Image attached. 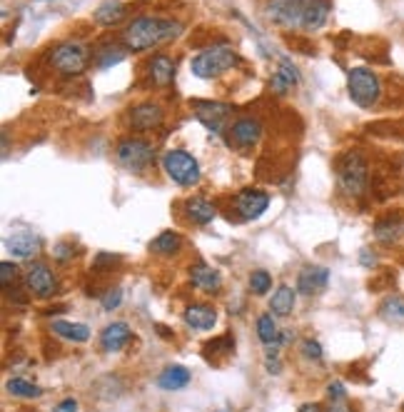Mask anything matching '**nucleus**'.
<instances>
[{"label": "nucleus", "instance_id": "f257e3e1", "mask_svg": "<svg viewBox=\"0 0 404 412\" xmlns=\"http://www.w3.org/2000/svg\"><path fill=\"white\" fill-rule=\"evenodd\" d=\"M180 33L182 25L177 20L158 15H137L122 30V43L132 53H142V50L158 48L163 43H172Z\"/></svg>", "mask_w": 404, "mask_h": 412}, {"label": "nucleus", "instance_id": "f03ea898", "mask_svg": "<svg viewBox=\"0 0 404 412\" xmlns=\"http://www.w3.org/2000/svg\"><path fill=\"white\" fill-rule=\"evenodd\" d=\"M337 180L344 195L350 198H362L370 185V165L360 150H347L337 160Z\"/></svg>", "mask_w": 404, "mask_h": 412}, {"label": "nucleus", "instance_id": "7ed1b4c3", "mask_svg": "<svg viewBox=\"0 0 404 412\" xmlns=\"http://www.w3.org/2000/svg\"><path fill=\"white\" fill-rule=\"evenodd\" d=\"M237 53L227 45H213V48H205L202 53H197L190 63V70L195 73L202 80H213L225 73H229L237 65Z\"/></svg>", "mask_w": 404, "mask_h": 412}, {"label": "nucleus", "instance_id": "20e7f679", "mask_svg": "<svg viewBox=\"0 0 404 412\" xmlns=\"http://www.w3.org/2000/svg\"><path fill=\"white\" fill-rule=\"evenodd\" d=\"M347 93H350L352 103L370 110L372 105H377L379 95H382V82H379L377 73L370 68H352L347 75Z\"/></svg>", "mask_w": 404, "mask_h": 412}, {"label": "nucleus", "instance_id": "39448f33", "mask_svg": "<svg viewBox=\"0 0 404 412\" xmlns=\"http://www.w3.org/2000/svg\"><path fill=\"white\" fill-rule=\"evenodd\" d=\"M50 65L61 75H82L90 65V50L80 43H61L50 50Z\"/></svg>", "mask_w": 404, "mask_h": 412}, {"label": "nucleus", "instance_id": "423d86ee", "mask_svg": "<svg viewBox=\"0 0 404 412\" xmlns=\"http://www.w3.org/2000/svg\"><path fill=\"white\" fill-rule=\"evenodd\" d=\"M163 168L165 175L177 185H197L200 182V163L185 150H168L163 155Z\"/></svg>", "mask_w": 404, "mask_h": 412}, {"label": "nucleus", "instance_id": "0eeeda50", "mask_svg": "<svg viewBox=\"0 0 404 412\" xmlns=\"http://www.w3.org/2000/svg\"><path fill=\"white\" fill-rule=\"evenodd\" d=\"M115 160L125 168V170H145L150 163L155 160V148L142 140V137H122L118 148H115Z\"/></svg>", "mask_w": 404, "mask_h": 412}, {"label": "nucleus", "instance_id": "6e6552de", "mask_svg": "<svg viewBox=\"0 0 404 412\" xmlns=\"http://www.w3.org/2000/svg\"><path fill=\"white\" fill-rule=\"evenodd\" d=\"M307 0H267V20L282 30H295L302 27V15H305Z\"/></svg>", "mask_w": 404, "mask_h": 412}, {"label": "nucleus", "instance_id": "1a4fd4ad", "mask_svg": "<svg viewBox=\"0 0 404 412\" xmlns=\"http://www.w3.org/2000/svg\"><path fill=\"white\" fill-rule=\"evenodd\" d=\"M195 118L213 132H220L222 125L232 116V108L227 103H217V100H192L190 103Z\"/></svg>", "mask_w": 404, "mask_h": 412}, {"label": "nucleus", "instance_id": "9d476101", "mask_svg": "<svg viewBox=\"0 0 404 412\" xmlns=\"http://www.w3.org/2000/svg\"><path fill=\"white\" fill-rule=\"evenodd\" d=\"M260 137H263V123L257 120V118H237L232 125H229L227 132V140L229 145H235L237 150H250L260 143Z\"/></svg>", "mask_w": 404, "mask_h": 412}, {"label": "nucleus", "instance_id": "9b49d317", "mask_svg": "<svg viewBox=\"0 0 404 412\" xmlns=\"http://www.w3.org/2000/svg\"><path fill=\"white\" fill-rule=\"evenodd\" d=\"M23 280H25V290L33 292V295L40 297V300H48V297L55 292V287H58V280H55L53 270L43 263L27 265L25 277H23Z\"/></svg>", "mask_w": 404, "mask_h": 412}, {"label": "nucleus", "instance_id": "f8f14e48", "mask_svg": "<svg viewBox=\"0 0 404 412\" xmlns=\"http://www.w3.org/2000/svg\"><path fill=\"white\" fill-rule=\"evenodd\" d=\"M267 208H270V195L267 192L255 190V187H245V190L237 192L235 210L240 213L242 220H257Z\"/></svg>", "mask_w": 404, "mask_h": 412}, {"label": "nucleus", "instance_id": "ddd939ff", "mask_svg": "<svg viewBox=\"0 0 404 412\" xmlns=\"http://www.w3.org/2000/svg\"><path fill=\"white\" fill-rule=\"evenodd\" d=\"M127 120H130L132 130L148 132V130H155V127L163 125L165 113H163V108H160L158 103H140V105H132Z\"/></svg>", "mask_w": 404, "mask_h": 412}, {"label": "nucleus", "instance_id": "4468645a", "mask_svg": "<svg viewBox=\"0 0 404 412\" xmlns=\"http://www.w3.org/2000/svg\"><path fill=\"white\" fill-rule=\"evenodd\" d=\"M329 282V270L322 268V265H310L305 268L300 275H297V292L302 295H317V292H322Z\"/></svg>", "mask_w": 404, "mask_h": 412}, {"label": "nucleus", "instance_id": "2eb2a0df", "mask_svg": "<svg viewBox=\"0 0 404 412\" xmlns=\"http://www.w3.org/2000/svg\"><path fill=\"white\" fill-rule=\"evenodd\" d=\"M40 247H43V242H40V237L35 235V232H15L13 237H8L6 240V250L13 255V258H35V255L40 253Z\"/></svg>", "mask_w": 404, "mask_h": 412}, {"label": "nucleus", "instance_id": "dca6fc26", "mask_svg": "<svg viewBox=\"0 0 404 412\" xmlns=\"http://www.w3.org/2000/svg\"><path fill=\"white\" fill-rule=\"evenodd\" d=\"M148 75L158 88H168L175 80V61L165 53H155L148 61Z\"/></svg>", "mask_w": 404, "mask_h": 412}, {"label": "nucleus", "instance_id": "f3484780", "mask_svg": "<svg viewBox=\"0 0 404 412\" xmlns=\"http://www.w3.org/2000/svg\"><path fill=\"white\" fill-rule=\"evenodd\" d=\"M297 82H300V73H297V68L292 65L287 58H282V61L277 63V70H274L272 77H270V88H272V93L287 95Z\"/></svg>", "mask_w": 404, "mask_h": 412}, {"label": "nucleus", "instance_id": "a211bd4d", "mask_svg": "<svg viewBox=\"0 0 404 412\" xmlns=\"http://www.w3.org/2000/svg\"><path fill=\"white\" fill-rule=\"evenodd\" d=\"M329 0H307L305 3V15H302V30L307 33H317L322 30L324 23L329 18Z\"/></svg>", "mask_w": 404, "mask_h": 412}, {"label": "nucleus", "instance_id": "6ab92c4d", "mask_svg": "<svg viewBox=\"0 0 404 412\" xmlns=\"http://www.w3.org/2000/svg\"><path fill=\"white\" fill-rule=\"evenodd\" d=\"M130 340H132V332L125 323H110L108 327L100 332V345L108 352L120 350V347H125Z\"/></svg>", "mask_w": 404, "mask_h": 412}, {"label": "nucleus", "instance_id": "aec40b11", "mask_svg": "<svg viewBox=\"0 0 404 412\" xmlns=\"http://www.w3.org/2000/svg\"><path fill=\"white\" fill-rule=\"evenodd\" d=\"M190 277L195 287H200L202 292H220V287H222V275H220V270L210 268V265H192Z\"/></svg>", "mask_w": 404, "mask_h": 412}, {"label": "nucleus", "instance_id": "412c9836", "mask_svg": "<svg viewBox=\"0 0 404 412\" xmlns=\"http://www.w3.org/2000/svg\"><path fill=\"white\" fill-rule=\"evenodd\" d=\"M402 235H404V220L397 218V215H387V218H379L374 223V237L379 242H384V245H392Z\"/></svg>", "mask_w": 404, "mask_h": 412}, {"label": "nucleus", "instance_id": "4be33fe9", "mask_svg": "<svg viewBox=\"0 0 404 412\" xmlns=\"http://www.w3.org/2000/svg\"><path fill=\"white\" fill-rule=\"evenodd\" d=\"M182 320H185V323L190 325V327H195V330H213L215 320H217V313H215L213 308H208V305L195 302V305H187L185 308Z\"/></svg>", "mask_w": 404, "mask_h": 412}, {"label": "nucleus", "instance_id": "5701e85b", "mask_svg": "<svg viewBox=\"0 0 404 412\" xmlns=\"http://www.w3.org/2000/svg\"><path fill=\"white\" fill-rule=\"evenodd\" d=\"M192 380V373L187 368H182V365H170V368H165L163 373H160L158 377V387H163V390H182V387H187Z\"/></svg>", "mask_w": 404, "mask_h": 412}, {"label": "nucleus", "instance_id": "b1692460", "mask_svg": "<svg viewBox=\"0 0 404 412\" xmlns=\"http://www.w3.org/2000/svg\"><path fill=\"white\" fill-rule=\"evenodd\" d=\"M127 15V8L122 6L120 0H105L103 6L95 11L93 20L98 23V25H105V27H115L118 23H122Z\"/></svg>", "mask_w": 404, "mask_h": 412}, {"label": "nucleus", "instance_id": "393cba45", "mask_svg": "<svg viewBox=\"0 0 404 412\" xmlns=\"http://www.w3.org/2000/svg\"><path fill=\"white\" fill-rule=\"evenodd\" d=\"M127 58V48L118 43H100L93 53V61L98 68H115Z\"/></svg>", "mask_w": 404, "mask_h": 412}, {"label": "nucleus", "instance_id": "a878e982", "mask_svg": "<svg viewBox=\"0 0 404 412\" xmlns=\"http://www.w3.org/2000/svg\"><path fill=\"white\" fill-rule=\"evenodd\" d=\"M185 210H187V218H190L195 225H208V223L215 220V215H217L215 205L210 203L208 198H190L185 203Z\"/></svg>", "mask_w": 404, "mask_h": 412}, {"label": "nucleus", "instance_id": "bb28decb", "mask_svg": "<svg viewBox=\"0 0 404 412\" xmlns=\"http://www.w3.org/2000/svg\"><path fill=\"white\" fill-rule=\"evenodd\" d=\"M295 290H292L290 285H279L277 290H274L272 300H270V313L274 315V318H287V315L295 310Z\"/></svg>", "mask_w": 404, "mask_h": 412}, {"label": "nucleus", "instance_id": "cd10ccee", "mask_svg": "<svg viewBox=\"0 0 404 412\" xmlns=\"http://www.w3.org/2000/svg\"><path fill=\"white\" fill-rule=\"evenodd\" d=\"M180 247H182L180 235L172 232V230L160 232V235L150 242V250H153L155 255H163V258H172V255H177L180 253Z\"/></svg>", "mask_w": 404, "mask_h": 412}, {"label": "nucleus", "instance_id": "c85d7f7f", "mask_svg": "<svg viewBox=\"0 0 404 412\" xmlns=\"http://www.w3.org/2000/svg\"><path fill=\"white\" fill-rule=\"evenodd\" d=\"M53 332L55 335L65 337L70 342H85L90 337V327L82 323H63V320H55L53 323Z\"/></svg>", "mask_w": 404, "mask_h": 412}, {"label": "nucleus", "instance_id": "c756f323", "mask_svg": "<svg viewBox=\"0 0 404 412\" xmlns=\"http://www.w3.org/2000/svg\"><path fill=\"white\" fill-rule=\"evenodd\" d=\"M379 315H382L387 323L392 325H402L404 323V297L402 295H389L387 300L382 302L379 308Z\"/></svg>", "mask_w": 404, "mask_h": 412}, {"label": "nucleus", "instance_id": "7c9ffc66", "mask_svg": "<svg viewBox=\"0 0 404 412\" xmlns=\"http://www.w3.org/2000/svg\"><path fill=\"white\" fill-rule=\"evenodd\" d=\"M257 337H260L265 345L279 340V327H277V323H274V315L272 313H265V315H260V318H257Z\"/></svg>", "mask_w": 404, "mask_h": 412}, {"label": "nucleus", "instance_id": "2f4dec72", "mask_svg": "<svg viewBox=\"0 0 404 412\" xmlns=\"http://www.w3.org/2000/svg\"><path fill=\"white\" fill-rule=\"evenodd\" d=\"M8 392L11 395H15V397H25V400H33V397H40V387L38 385H33L30 380H25V377H13V380H8Z\"/></svg>", "mask_w": 404, "mask_h": 412}, {"label": "nucleus", "instance_id": "473e14b6", "mask_svg": "<svg viewBox=\"0 0 404 412\" xmlns=\"http://www.w3.org/2000/svg\"><path fill=\"white\" fill-rule=\"evenodd\" d=\"M270 287H272V275H270L267 270H255V273L250 275V290L255 292V295H265Z\"/></svg>", "mask_w": 404, "mask_h": 412}, {"label": "nucleus", "instance_id": "72a5a7b5", "mask_svg": "<svg viewBox=\"0 0 404 412\" xmlns=\"http://www.w3.org/2000/svg\"><path fill=\"white\" fill-rule=\"evenodd\" d=\"M205 347H208V357L210 355H229V352L235 350V340H232L229 335H222V337L210 340Z\"/></svg>", "mask_w": 404, "mask_h": 412}, {"label": "nucleus", "instance_id": "f704fd0d", "mask_svg": "<svg viewBox=\"0 0 404 412\" xmlns=\"http://www.w3.org/2000/svg\"><path fill=\"white\" fill-rule=\"evenodd\" d=\"M120 255H113V253H98L93 260V270L98 273H108V270H115V265H120Z\"/></svg>", "mask_w": 404, "mask_h": 412}, {"label": "nucleus", "instance_id": "c9c22d12", "mask_svg": "<svg viewBox=\"0 0 404 412\" xmlns=\"http://www.w3.org/2000/svg\"><path fill=\"white\" fill-rule=\"evenodd\" d=\"M18 277V265L11 263V260H6V263H0V282H3V287H11L13 282H15Z\"/></svg>", "mask_w": 404, "mask_h": 412}, {"label": "nucleus", "instance_id": "e433bc0d", "mask_svg": "<svg viewBox=\"0 0 404 412\" xmlns=\"http://www.w3.org/2000/svg\"><path fill=\"white\" fill-rule=\"evenodd\" d=\"M302 355H305L307 360H320V357H322V345L317 340H305L302 342Z\"/></svg>", "mask_w": 404, "mask_h": 412}, {"label": "nucleus", "instance_id": "4c0bfd02", "mask_svg": "<svg viewBox=\"0 0 404 412\" xmlns=\"http://www.w3.org/2000/svg\"><path fill=\"white\" fill-rule=\"evenodd\" d=\"M120 300H122V290L120 287H115V290H110L108 295L103 297V310H115L120 305Z\"/></svg>", "mask_w": 404, "mask_h": 412}, {"label": "nucleus", "instance_id": "58836bf2", "mask_svg": "<svg viewBox=\"0 0 404 412\" xmlns=\"http://www.w3.org/2000/svg\"><path fill=\"white\" fill-rule=\"evenodd\" d=\"M327 395L332 397V400H342V397L347 395V390H344V385L339 382V380H334V382L327 385Z\"/></svg>", "mask_w": 404, "mask_h": 412}, {"label": "nucleus", "instance_id": "ea45409f", "mask_svg": "<svg viewBox=\"0 0 404 412\" xmlns=\"http://www.w3.org/2000/svg\"><path fill=\"white\" fill-rule=\"evenodd\" d=\"M77 407H80V405H77V400H72V397H68V400H63L61 405L55 407L53 412H77Z\"/></svg>", "mask_w": 404, "mask_h": 412}, {"label": "nucleus", "instance_id": "a19ab883", "mask_svg": "<svg viewBox=\"0 0 404 412\" xmlns=\"http://www.w3.org/2000/svg\"><path fill=\"white\" fill-rule=\"evenodd\" d=\"M72 253H75V250H72L70 245H58V247H55V258H58V260H68Z\"/></svg>", "mask_w": 404, "mask_h": 412}, {"label": "nucleus", "instance_id": "79ce46f5", "mask_svg": "<svg viewBox=\"0 0 404 412\" xmlns=\"http://www.w3.org/2000/svg\"><path fill=\"white\" fill-rule=\"evenodd\" d=\"M265 365H267V373L270 375H279V373H282V363H279L277 357H267V363H265Z\"/></svg>", "mask_w": 404, "mask_h": 412}, {"label": "nucleus", "instance_id": "37998d69", "mask_svg": "<svg viewBox=\"0 0 404 412\" xmlns=\"http://www.w3.org/2000/svg\"><path fill=\"white\" fill-rule=\"evenodd\" d=\"M327 412H352V407L344 405V402H339V400H334L332 407H327Z\"/></svg>", "mask_w": 404, "mask_h": 412}, {"label": "nucleus", "instance_id": "c03bdc74", "mask_svg": "<svg viewBox=\"0 0 404 412\" xmlns=\"http://www.w3.org/2000/svg\"><path fill=\"white\" fill-rule=\"evenodd\" d=\"M300 412H322V405H317V402H307V405L300 407Z\"/></svg>", "mask_w": 404, "mask_h": 412}, {"label": "nucleus", "instance_id": "a18cd8bd", "mask_svg": "<svg viewBox=\"0 0 404 412\" xmlns=\"http://www.w3.org/2000/svg\"><path fill=\"white\" fill-rule=\"evenodd\" d=\"M362 263H365V265H372V263H374V255L370 258V250H365V253H362Z\"/></svg>", "mask_w": 404, "mask_h": 412}, {"label": "nucleus", "instance_id": "49530a36", "mask_svg": "<svg viewBox=\"0 0 404 412\" xmlns=\"http://www.w3.org/2000/svg\"><path fill=\"white\" fill-rule=\"evenodd\" d=\"M402 412H404V405H402Z\"/></svg>", "mask_w": 404, "mask_h": 412}, {"label": "nucleus", "instance_id": "de8ad7c7", "mask_svg": "<svg viewBox=\"0 0 404 412\" xmlns=\"http://www.w3.org/2000/svg\"><path fill=\"white\" fill-rule=\"evenodd\" d=\"M38 3H43V0H38Z\"/></svg>", "mask_w": 404, "mask_h": 412}]
</instances>
